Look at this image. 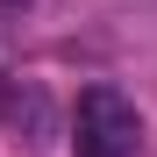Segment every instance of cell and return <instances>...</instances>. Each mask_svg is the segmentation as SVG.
Here are the masks:
<instances>
[{"instance_id":"cell-1","label":"cell","mask_w":157,"mask_h":157,"mask_svg":"<svg viewBox=\"0 0 157 157\" xmlns=\"http://www.w3.org/2000/svg\"><path fill=\"white\" fill-rule=\"evenodd\" d=\"M71 157H143L136 100L114 93V86H86L78 93V121H71Z\"/></svg>"},{"instance_id":"cell-2","label":"cell","mask_w":157,"mask_h":157,"mask_svg":"<svg viewBox=\"0 0 157 157\" xmlns=\"http://www.w3.org/2000/svg\"><path fill=\"white\" fill-rule=\"evenodd\" d=\"M21 7H36V0H0V14H21Z\"/></svg>"},{"instance_id":"cell-3","label":"cell","mask_w":157,"mask_h":157,"mask_svg":"<svg viewBox=\"0 0 157 157\" xmlns=\"http://www.w3.org/2000/svg\"><path fill=\"white\" fill-rule=\"evenodd\" d=\"M7 100H14V86H7V71H0V114H7Z\"/></svg>"}]
</instances>
